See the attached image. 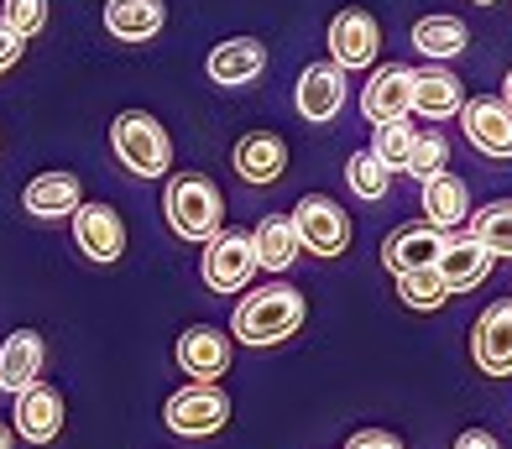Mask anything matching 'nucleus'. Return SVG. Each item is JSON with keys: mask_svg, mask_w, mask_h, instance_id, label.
I'll return each instance as SVG.
<instances>
[{"mask_svg": "<svg viewBox=\"0 0 512 449\" xmlns=\"http://www.w3.org/2000/svg\"><path fill=\"white\" fill-rule=\"evenodd\" d=\"M0 449H11V434L6 429H0Z\"/></svg>", "mask_w": 512, "mask_h": 449, "instance_id": "nucleus-36", "label": "nucleus"}, {"mask_svg": "<svg viewBox=\"0 0 512 449\" xmlns=\"http://www.w3.org/2000/svg\"><path fill=\"white\" fill-rule=\"evenodd\" d=\"M21 204H27V215L37 220H74V209L84 204V188L74 173H37L27 183V194H21Z\"/></svg>", "mask_w": 512, "mask_h": 449, "instance_id": "nucleus-19", "label": "nucleus"}, {"mask_svg": "<svg viewBox=\"0 0 512 449\" xmlns=\"http://www.w3.org/2000/svg\"><path fill=\"white\" fill-rule=\"evenodd\" d=\"M424 215L434 230H455L471 220V194H465V183L455 173H434L424 183Z\"/></svg>", "mask_w": 512, "mask_h": 449, "instance_id": "nucleus-22", "label": "nucleus"}, {"mask_svg": "<svg viewBox=\"0 0 512 449\" xmlns=\"http://www.w3.org/2000/svg\"><path fill=\"white\" fill-rule=\"evenodd\" d=\"M398 298L408 309H439V303L450 298V288H445V277H439V267H418V272L398 277Z\"/></svg>", "mask_w": 512, "mask_h": 449, "instance_id": "nucleus-28", "label": "nucleus"}, {"mask_svg": "<svg viewBox=\"0 0 512 449\" xmlns=\"http://www.w3.org/2000/svg\"><path fill=\"white\" fill-rule=\"evenodd\" d=\"M63 429V397L48 382H32L27 392H16V434L27 444H53Z\"/></svg>", "mask_w": 512, "mask_h": 449, "instance_id": "nucleus-15", "label": "nucleus"}, {"mask_svg": "<svg viewBox=\"0 0 512 449\" xmlns=\"http://www.w3.org/2000/svg\"><path fill=\"white\" fill-rule=\"evenodd\" d=\"M471 356L486 376H512V303H492L471 329Z\"/></svg>", "mask_w": 512, "mask_h": 449, "instance_id": "nucleus-11", "label": "nucleus"}, {"mask_svg": "<svg viewBox=\"0 0 512 449\" xmlns=\"http://www.w3.org/2000/svg\"><path fill=\"white\" fill-rule=\"evenodd\" d=\"M178 371L183 376H194V382H220V376L230 371V340H225V329L215 324H189L178 335Z\"/></svg>", "mask_w": 512, "mask_h": 449, "instance_id": "nucleus-8", "label": "nucleus"}, {"mask_svg": "<svg viewBox=\"0 0 512 449\" xmlns=\"http://www.w3.org/2000/svg\"><path fill=\"white\" fill-rule=\"evenodd\" d=\"M168 6L162 0H105V32L121 42H147L162 32Z\"/></svg>", "mask_w": 512, "mask_h": 449, "instance_id": "nucleus-21", "label": "nucleus"}, {"mask_svg": "<svg viewBox=\"0 0 512 449\" xmlns=\"http://www.w3.org/2000/svg\"><path fill=\"white\" fill-rule=\"evenodd\" d=\"M387 178H392V168H387V162L371 152V147L345 162V183H351L356 199H382V194H387Z\"/></svg>", "mask_w": 512, "mask_h": 449, "instance_id": "nucleus-27", "label": "nucleus"}, {"mask_svg": "<svg viewBox=\"0 0 512 449\" xmlns=\"http://www.w3.org/2000/svg\"><path fill=\"white\" fill-rule=\"evenodd\" d=\"M413 47L424 58H455L471 47V32H465V21H455V16H424L413 27Z\"/></svg>", "mask_w": 512, "mask_h": 449, "instance_id": "nucleus-25", "label": "nucleus"}, {"mask_svg": "<svg viewBox=\"0 0 512 449\" xmlns=\"http://www.w3.org/2000/svg\"><path fill=\"white\" fill-rule=\"evenodd\" d=\"M21 42H27V37H16V32L6 27V21H0V74H6V68L21 58Z\"/></svg>", "mask_w": 512, "mask_h": 449, "instance_id": "nucleus-33", "label": "nucleus"}, {"mask_svg": "<svg viewBox=\"0 0 512 449\" xmlns=\"http://www.w3.org/2000/svg\"><path fill=\"white\" fill-rule=\"evenodd\" d=\"M74 241L89 262L110 267V262H121V251H126V225L110 204H79L74 209Z\"/></svg>", "mask_w": 512, "mask_h": 449, "instance_id": "nucleus-9", "label": "nucleus"}, {"mask_svg": "<svg viewBox=\"0 0 512 449\" xmlns=\"http://www.w3.org/2000/svg\"><path fill=\"white\" fill-rule=\"evenodd\" d=\"M455 449H502V444L486 434V429H465V434L455 439Z\"/></svg>", "mask_w": 512, "mask_h": 449, "instance_id": "nucleus-34", "label": "nucleus"}, {"mask_svg": "<svg viewBox=\"0 0 512 449\" xmlns=\"http://www.w3.org/2000/svg\"><path fill=\"white\" fill-rule=\"evenodd\" d=\"M293 230H298V246L314 251V256H340L345 246H351V215H345L335 199H324V194L298 199Z\"/></svg>", "mask_w": 512, "mask_h": 449, "instance_id": "nucleus-6", "label": "nucleus"}, {"mask_svg": "<svg viewBox=\"0 0 512 449\" xmlns=\"http://www.w3.org/2000/svg\"><path fill=\"white\" fill-rule=\"evenodd\" d=\"M492 262H497V256L486 251L471 230H465L460 241H445V251H439V262H434V267H439V277H445V288H450V293H471V288H481V282H486Z\"/></svg>", "mask_w": 512, "mask_h": 449, "instance_id": "nucleus-16", "label": "nucleus"}, {"mask_svg": "<svg viewBox=\"0 0 512 449\" xmlns=\"http://www.w3.org/2000/svg\"><path fill=\"white\" fill-rule=\"evenodd\" d=\"M288 168V141L283 136H272V131H251L236 141V173L246 183H272V178H283Z\"/></svg>", "mask_w": 512, "mask_h": 449, "instance_id": "nucleus-20", "label": "nucleus"}, {"mask_svg": "<svg viewBox=\"0 0 512 449\" xmlns=\"http://www.w3.org/2000/svg\"><path fill=\"white\" fill-rule=\"evenodd\" d=\"M204 68H209V79H215V84L241 89V84H251L267 68V47L256 42V37H230V42H220L215 53H209Z\"/></svg>", "mask_w": 512, "mask_h": 449, "instance_id": "nucleus-18", "label": "nucleus"}, {"mask_svg": "<svg viewBox=\"0 0 512 449\" xmlns=\"http://www.w3.org/2000/svg\"><path fill=\"white\" fill-rule=\"evenodd\" d=\"M110 147L121 157V168L136 173V178H162L173 168V141L162 131L157 115L147 110H121L110 121Z\"/></svg>", "mask_w": 512, "mask_h": 449, "instance_id": "nucleus-2", "label": "nucleus"}, {"mask_svg": "<svg viewBox=\"0 0 512 449\" xmlns=\"http://www.w3.org/2000/svg\"><path fill=\"white\" fill-rule=\"evenodd\" d=\"M413 126L408 121H382L377 131H371V152H377L387 168H408V152H413Z\"/></svg>", "mask_w": 512, "mask_h": 449, "instance_id": "nucleus-30", "label": "nucleus"}, {"mask_svg": "<svg viewBox=\"0 0 512 449\" xmlns=\"http://www.w3.org/2000/svg\"><path fill=\"white\" fill-rule=\"evenodd\" d=\"M293 105L304 121L314 126H330L340 105H345V68L330 58V63H309L304 74H298V89H293Z\"/></svg>", "mask_w": 512, "mask_h": 449, "instance_id": "nucleus-7", "label": "nucleus"}, {"mask_svg": "<svg viewBox=\"0 0 512 449\" xmlns=\"http://www.w3.org/2000/svg\"><path fill=\"white\" fill-rule=\"evenodd\" d=\"M377 47H382V27L366 11H340L330 21V58L340 68H371Z\"/></svg>", "mask_w": 512, "mask_h": 449, "instance_id": "nucleus-14", "label": "nucleus"}, {"mask_svg": "<svg viewBox=\"0 0 512 449\" xmlns=\"http://www.w3.org/2000/svg\"><path fill=\"white\" fill-rule=\"evenodd\" d=\"M460 79L450 68H424V74H413V110L429 115V121H445V115H460Z\"/></svg>", "mask_w": 512, "mask_h": 449, "instance_id": "nucleus-23", "label": "nucleus"}, {"mask_svg": "<svg viewBox=\"0 0 512 449\" xmlns=\"http://www.w3.org/2000/svg\"><path fill=\"white\" fill-rule=\"evenodd\" d=\"M345 449H403V439L398 434H382V429H361V434H351V444Z\"/></svg>", "mask_w": 512, "mask_h": 449, "instance_id": "nucleus-32", "label": "nucleus"}, {"mask_svg": "<svg viewBox=\"0 0 512 449\" xmlns=\"http://www.w3.org/2000/svg\"><path fill=\"white\" fill-rule=\"evenodd\" d=\"M361 110H366L371 126L408 121V110H413V68H403V63L377 68V74L366 79V89H361Z\"/></svg>", "mask_w": 512, "mask_h": 449, "instance_id": "nucleus-10", "label": "nucleus"}, {"mask_svg": "<svg viewBox=\"0 0 512 449\" xmlns=\"http://www.w3.org/2000/svg\"><path fill=\"white\" fill-rule=\"evenodd\" d=\"M42 356H48V345H42L37 329L6 335V345H0V392H27L42 376Z\"/></svg>", "mask_w": 512, "mask_h": 449, "instance_id": "nucleus-17", "label": "nucleus"}, {"mask_svg": "<svg viewBox=\"0 0 512 449\" xmlns=\"http://www.w3.org/2000/svg\"><path fill=\"white\" fill-rule=\"evenodd\" d=\"M502 89H507V94H502V100H507V105H512V74H507V84H502Z\"/></svg>", "mask_w": 512, "mask_h": 449, "instance_id": "nucleus-35", "label": "nucleus"}, {"mask_svg": "<svg viewBox=\"0 0 512 449\" xmlns=\"http://www.w3.org/2000/svg\"><path fill=\"white\" fill-rule=\"evenodd\" d=\"M476 6H492V0H476Z\"/></svg>", "mask_w": 512, "mask_h": 449, "instance_id": "nucleus-37", "label": "nucleus"}, {"mask_svg": "<svg viewBox=\"0 0 512 449\" xmlns=\"http://www.w3.org/2000/svg\"><path fill=\"white\" fill-rule=\"evenodd\" d=\"M162 215H168L173 235L178 241H209V235H220V220H225V199L220 188L199 178V173H178L168 183V194H162Z\"/></svg>", "mask_w": 512, "mask_h": 449, "instance_id": "nucleus-3", "label": "nucleus"}, {"mask_svg": "<svg viewBox=\"0 0 512 449\" xmlns=\"http://www.w3.org/2000/svg\"><path fill=\"white\" fill-rule=\"evenodd\" d=\"M162 423H168L178 439H209L230 423V397L220 392V382H189L183 392L168 397Z\"/></svg>", "mask_w": 512, "mask_h": 449, "instance_id": "nucleus-4", "label": "nucleus"}, {"mask_svg": "<svg viewBox=\"0 0 512 449\" xmlns=\"http://www.w3.org/2000/svg\"><path fill=\"white\" fill-rule=\"evenodd\" d=\"M439 251H445V230H434L429 220H424V225H403V230L387 235L382 267H387L392 277H403V272H418V267H434Z\"/></svg>", "mask_w": 512, "mask_h": 449, "instance_id": "nucleus-13", "label": "nucleus"}, {"mask_svg": "<svg viewBox=\"0 0 512 449\" xmlns=\"http://www.w3.org/2000/svg\"><path fill=\"white\" fill-rule=\"evenodd\" d=\"M471 235L492 251V256H512V199H497L471 215Z\"/></svg>", "mask_w": 512, "mask_h": 449, "instance_id": "nucleus-26", "label": "nucleus"}, {"mask_svg": "<svg viewBox=\"0 0 512 449\" xmlns=\"http://www.w3.org/2000/svg\"><path fill=\"white\" fill-rule=\"evenodd\" d=\"M256 267H262V262H256V241L246 230H220V235H209V241H204L199 272H204V282L215 293H241Z\"/></svg>", "mask_w": 512, "mask_h": 449, "instance_id": "nucleus-5", "label": "nucleus"}, {"mask_svg": "<svg viewBox=\"0 0 512 449\" xmlns=\"http://www.w3.org/2000/svg\"><path fill=\"white\" fill-rule=\"evenodd\" d=\"M465 141L481 157H512V105L486 94V100L465 105Z\"/></svg>", "mask_w": 512, "mask_h": 449, "instance_id": "nucleus-12", "label": "nucleus"}, {"mask_svg": "<svg viewBox=\"0 0 512 449\" xmlns=\"http://www.w3.org/2000/svg\"><path fill=\"white\" fill-rule=\"evenodd\" d=\"M6 27L16 37H37L48 27V0H6Z\"/></svg>", "mask_w": 512, "mask_h": 449, "instance_id": "nucleus-31", "label": "nucleus"}, {"mask_svg": "<svg viewBox=\"0 0 512 449\" xmlns=\"http://www.w3.org/2000/svg\"><path fill=\"white\" fill-rule=\"evenodd\" d=\"M304 314H309L304 293L272 282V288H256L251 298H241V309H236V319H230V329H236V340H246V345H283L288 335H298Z\"/></svg>", "mask_w": 512, "mask_h": 449, "instance_id": "nucleus-1", "label": "nucleus"}, {"mask_svg": "<svg viewBox=\"0 0 512 449\" xmlns=\"http://www.w3.org/2000/svg\"><path fill=\"white\" fill-rule=\"evenodd\" d=\"M445 162H450V141L439 136V131H418L413 136V152H408V173L418 183H429L434 173H445Z\"/></svg>", "mask_w": 512, "mask_h": 449, "instance_id": "nucleus-29", "label": "nucleus"}, {"mask_svg": "<svg viewBox=\"0 0 512 449\" xmlns=\"http://www.w3.org/2000/svg\"><path fill=\"white\" fill-rule=\"evenodd\" d=\"M251 241H256V262H262L267 272H288V267L298 262V230H293V220H288V215L262 220Z\"/></svg>", "mask_w": 512, "mask_h": 449, "instance_id": "nucleus-24", "label": "nucleus"}]
</instances>
